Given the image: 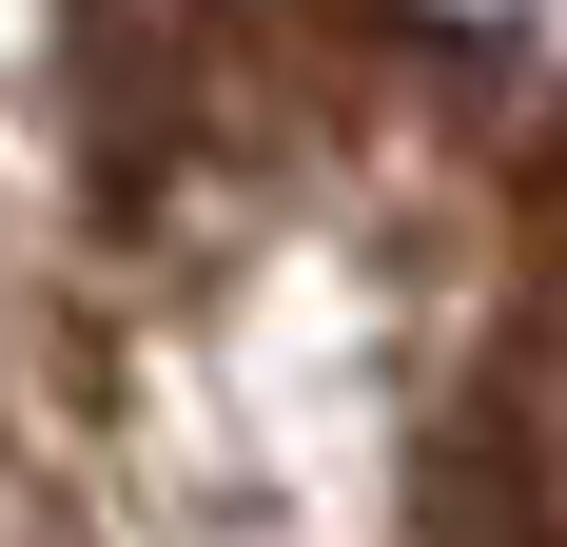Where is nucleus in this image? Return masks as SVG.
Masks as SVG:
<instances>
[{"label":"nucleus","instance_id":"obj_1","mask_svg":"<svg viewBox=\"0 0 567 547\" xmlns=\"http://www.w3.org/2000/svg\"><path fill=\"white\" fill-rule=\"evenodd\" d=\"M451 547H567V313H528L489 352L451 431Z\"/></svg>","mask_w":567,"mask_h":547}]
</instances>
